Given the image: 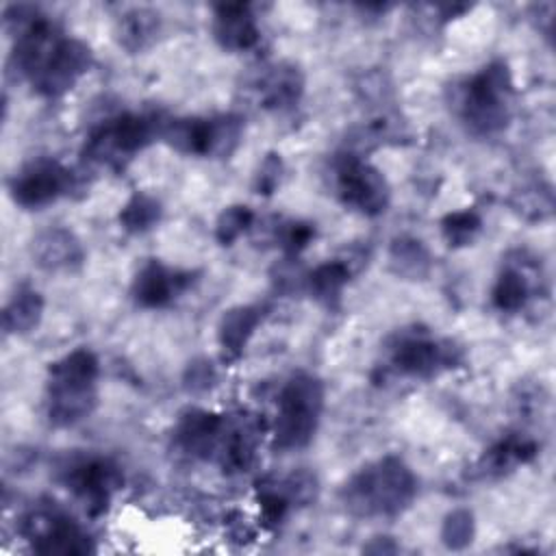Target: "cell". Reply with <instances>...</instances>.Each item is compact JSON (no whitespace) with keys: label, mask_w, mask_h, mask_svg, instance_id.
Instances as JSON below:
<instances>
[{"label":"cell","mask_w":556,"mask_h":556,"mask_svg":"<svg viewBox=\"0 0 556 556\" xmlns=\"http://www.w3.org/2000/svg\"><path fill=\"white\" fill-rule=\"evenodd\" d=\"M513 76L506 61H491L467 78L456 98V109L467 130L486 137L506 128L510 119Z\"/></svg>","instance_id":"3957f363"},{"label":"cell","mask_w":556,"mask_h":556,"mask_svg":"<svg viewBox=\"0 0 556 556\" xmlns=\"http://www.w3.org/2000/svg\"><path fill=\"white\" fill-rule=\"evenodd\" d=\"M226 432V419L213 410L187 408L174 426V443L191 458H215Z\"/></svg>","instance_id":"7c38bea8"},{"label":"cell","mask_w":556,"mask_h":556,"mask_svg":"<svg viewBox=\"0 0 556 556\" xmlns=\"http://www.w3.org/2000/svg\"><path fill=\"white\" fill-rule=\"evenodd\" d=\"M61 480L96 517L109 508L115 489L122 484V473L109 458L76 456L61 469Z\"/></svg>","instance_id":"30bf717a"},{"label":"cell","mask_w":556,"mask_h":556,"mask_svg":"<svg viewBox=\"0 0 556 556\" xmlns=\"http://www.w3.org/2000/svg\"><path fill=\"white\" fill-rule=\"evenodd\" d=\"M261 102L265 109L271 111H285L300 102L304 93V74L298 65L280 61L261 76L258 83Z\"/></svg>","instance_id":"e0dca14e"},{"label":"cell","mask_w":556,"mask_h":556,"mask_svg":"<svg viewBox=\"0 0 556 556\" xmlns=\"http://www.w3.org/2000/svg\"><path fill=\"white\" fill-rule=\"evenodd\" d=\"M476 536V519L469 508H454L441 523V541L447 549H465Z\"/></svg>","instance_id":"f1b7e54d"},{"label":"cell","mask_w":556,"mask_h":556,"mask_svg":"<svg viewBox=\"0 0 556 556\" xmlns=\"http://www.w3.org/2000/svg\"><path fill=\"white\" fill-rule=\"evenodd\" d=\"M482 228V219L473 208H463L447 213L441 219V235L450 248H465L469 245Z\"/></svg>","instance_id":"4316f807"},{"label":"cell","mask_w":556,"mask_h":556,"mask_svg":"<svg viewBox=\"0 0 556 556\" xmlns=\"http://www.w3.org/2000/svg\"><path fill=\"white\" fill-rule=\"evenodd\" d=\"M213 37L228 52H243L258 43L261 30L250 4L222 2L213 7Z\"/></svg>","instance_id":"9a60e30c"},{"label":"cell","mask_w":556,"mask_h":556,"mask_svg":"<svg viewBox=\"0 0 556 556\" xmlns=\"http://www.w3.org/2000/svg\"><path fill=\"white\" fill-rule=\"evenodd\" d=\"M289 506H291V504H289L287 495L280 491L278 482L258 486V508H261V521H263V526L276 528V526L285 519Z\"/></svg>","instance_id":"d6a6232c"},{"label":"cell","mask_w":556,"mask_h":556,"mask_svg":"<svg viewBox=\"0 0 556 556\" xmlns=\"http://www.w3.org/2000/svg\"><path fill=\"white\" fill-rule=\"evenodd\" d=\"M100 361L89 348H76L50 363L46 382V415L52 426L70 428L98 406Z\"/></svg>","instance_id":"7a4b0ae2"},{"label":"cell","mask_w":556,"mask_h":556,"mask_svg":"<svg viewBox=\"0 0 556 556\" xmlns=\"http://www.w3.org/2000/svg\"><path fill=\"white\" fill-rule=\"evenodd\" d=\"M397 549L400 547L393 543L391 536H376L369 545L363 547V552H369V554H393Z\"/></svg>","instance_id":"e575fe53"},{"label":"cell","mask_w":556,"mask_h":556,"mask_svg":"<svg viewBox=\"0 0 556 556\" xmlns=\"http://www.w3.org/2000/svg\"><path fill=\"white\" fill-rule=\"evenodd\" d=\"M254 224V213L245 204L226 206L215 222V239L219 245H232Z\"/></svg>","instance_id":"83f0119b"},{"label":"cell","mask_w":556,"mask_h":556,"mask_svg":"<svg viewBox=\"0 0 556 556\" xmlns=\"http://www.w3.org/2000/svg\"><path fill=\"white\" fill-rule=\"evenodd\" d=\"M161 217H163L161 202L150 193L135 191L122 206L117 222L126 232L141 235V232L152 230L161 222Z\"/></svg>","instance_id":"cb8c5ba5"},{"label":"cell","mask_w":556,"mask_h":556,"mask_svg":"<svg viewBox=\"0 0 556 556\" xmlns=\"http://www.w3.org/2000/svg\"><path fill=\"white\" fill-rule=\"evenodd\" d=\"M352 271L345 261H326L306 274V291L324 308L334 311L341 304L343 287L348 285Z\"/></svg>","instance_id":"d6986e66"},{"label":"cell","mask_w":556,"mask_h":556,"mask_svg":"<svg viewBox=\"0 0 556 556\" xmlns=\"http://www.w3.org/2000/svg\"><path fill=\"white\" fill-rule=\"evenodd\" d=\"M315 239V226L308 222H282L276 228V243L287 258H295Z\"/></svg>","instance_id":"4dcf8cb0"},{"label":"cell","mask_w":556,"mask_h":556,"mask_svg":"<svg viewBox=\"0 0 556 556\" xmlns=\"http://www.w3.org/2000/svg\"><path fill=\"white\" fill-rule=\"evenodd\" d=\"M528 295H530L528 278L515 267H506L497 276L493 291H491L493 306L500 311H506V313H515V311L523 308Z\"/></svg>","instance_id":"d4e9b609"},{"label":"cell","mask_w":556,"mask_h":556,"mask_svg":"<svg viewBox=\"0 0 556 556\" xmlns=\"http://www.w3.org/2000/svg\"><path fill=\"white\" fill-rule=\"evenodd\" d=\"M282 174H285L282 156L278 152H267L254 174V182H252L254 193H258L263 198L274 195L282 182Z\"/></svg>","instance_id":"1f68e13d"},{"label":"cell","mask_w":556,"mask_h":556,"mask_svg":"<svg viewBox=\"0 0 556 556\" xmlns=\"http://www.w3.org/2000/svg\"><path fill=\"white\" fill-rule=\"evenodd\" d=\"M33 261L50 274H72L85 263L80 239L67 228H48L33 239Z\"/></svg>","instance_id":"5bb4252c"},{"label":"cell","mask_w":556,"mask_h":556,"mask_svg":"<svg viewBox=\"0 0 556 556\" xmlns=\"http://www.w3.org/2000/svg\"><path fill=\"white\" fill-rule=\"evenodd\" d=\"M74 187V174L50 156H39L26 163L9 182V193L15 204L28 211L43 208L70 193Z\"/></svg>","instance_id":"9c48e42d"},{"label":"cell","mask_w":556,"mask_h":556,"mask_svg":"<svg viewBox=\"0 0 556 556\" xmlns=\"http://www.w3.org/2000/svg\"><path fill=\"white\" fill-rule=\"evenodd\" d=\"M417 495V478L400 456L358 469L341 489L343 506L356 517H397Z\"/></svg>","instance_id":"6da1fadb"},{"label":"cell","mask_w":556,"mask_h":556,"mask_svg":"<svg viewBox=\"0 0 556 556\" xmlns=\"http://www.w3.org/2000/svg\"><path fill=\"white\" fill-rule=\"evenodd\" d=\"M93 63L87 43L74 37H63L41 70L30 78L35 91L43 98H59L67 93Z\"/></svg>","instance_id":"8fae6325"},{"label":"cell","mask_w":556,"mask_h":556,"mask_svg":"<svg viewBox=\"0 0 556 556\" xmlns=\"http://www.w3.org/2000/svg\"><path fill=\"white\" fill-rule=\"evenodd\" d=\"M539 447L532 439L526 437H508L502 439L500 443H495L484 456H482V471L484 473H495L502 476L506 471H510L513 467H517L519 463H530L536 456Z\"/></svg>","instance_id":"603a6c76"},{"label":"cell","mask_w":556,"mask_h":556,"mask_svg":"<svg viewBox=\"0 0 556 556\" xmlns=\"http://www.w3.org/2000/svg\"><path fill=\"white\" fill-rule=\"evenodd\" d=\"M324 384L308 371H295L278 393V410L271 424L274 445L278 450L306 447L319 426L324 410Z\"/></svg>","instance_id":"277c9868"},{"label":"cell","mask_w":556,"mask_h":556,"mask_svg":"<svg viewBox=\"0 0 556 556\" xmlns=\"http://www.w3.org/2000/svg\"><path fill=\"white\" fill-rule=\"evenodd\" d=\"M278 486L291 506H311L319 495V480L306 467L293 469L289 476L278 480Z\"/></svg>","instance_id":"f546056e"},{"label":"cell","mask_w":556,"mask_h":556,"mask_svg":"<svg viewBox=\"0 0 556 556\" xmlns=\"http://www.w3.org/2000/svg\"><path fill=\"white\" fill-rule=\"evenodd\" d=\"M22 536L39 554L80 556L96 549L91 536L56 508H33L20 519Z\"/></svg>","instance_id":"52a82bcc"},{"label":"cell","mask_w":556,"mask_h":556,"mask_svg":"<svg viewBox=\"0 0 556 556\" xmlns=\"http://www.w3.org/2000/svg\"><path fill=\"white\" fill-rule=\"evenodd\" d=\"M263 321V308L254 304H239L219 317L217 324V343L222 348V356L228 363H235L245 352L252 334Z\"/></svg>","instance_id":"2e32d148"},{"label":"cell","mask_w":556,"mask_h":556,"mask_svg":"<svg viewBox=\"0 0 556 556\" xmlns=\"http://www.w3.org/2000/svg\"><path fill=\"white\" fill-rule=\"evenodd\" d=\"M161 139L180 154L208 156L211 117H169L161 124Z\"/></svg>","instance_id":"ac0fdd59"},{"label":"cell","mask_w":556,"mask_h":556,"mask_svg":"<svg viewBox=\"0 0 556 556\" xmlns=\"http://www.w3.org/2000/svg\"><path fill=\"white\" fill-rule=\"evenodd\" d=\"M43 298L33 287H20L4 306L2 326L7 334H28L41 324Z\"/></svg>","instance_id":"ffe728a7"},{"label":"cell","mask_w":556,"mask_h":556,"mask_svg":"<svg viewBox=\"0 0 556 556\" xmlns=\"http://www.w3.org/2000/svg\"><path fill=\"white\" fill-rule=\"evenodd\" d=\"M191 285V274L167 267L159 258L146 261L132 278L130 295L143 308H161L172 304Z\"/></svg>","instance_id":"4fadbf2b"},{"label":"cell","mask_w":556,"mask_h":556,"mask_svg":"<svg viewBox=\"0 0 556 556\" xmlns=\"http://www.w3.org/2000/svg\"><path fill=\"white\" fill-rule=\"evenodd\" d=\"M391 361L397 371L413 378H432L443 369L463 363V350L450 339H432L424 330L400 332L391 348Z\"/></svg>","instance_id":"ba28073f"},{"label":"cell","mask_w":556,"mask_h":556,"mask_svg":"<svg viewBox=\"0 0 556 556\" xmlns=\"http://www.w3.org/2000/svg\"><path fill=\"white\" fill-rule=\"evenodd\" d=\"M243 137V119L235 113H224L211 117V150L208 156L224 159L230 156Z\"/></svg>","instance_id":"484cf974"},{"label":"cell","mask_w":556,"mask_h":556,"mask_svg":"<svg viewBox=\"0 0 556 556\" xmlns=\"http://www.w3.org/2000/svg\"><path fill=\"white\" fill-rule=\"evenodd\" d=\"M334 185L341 204L354 213L376 217L389 206L391 189L384 174L352 152L337 159Z\"/></svg>","instance_id":"8992f818"},{"label":"cell","mask_w":556,"mask_h":556,"mask_svg":"<svg viewBox=\"0 0 556 556\" xmlns=\"http://www.w3.org/2000/svg\"><path fill=\"white\" fill-rule=\"evenodd\" d=\"M389 265L393 274L406 280H424L430 274V252L415 237H395L389 248Z\"/></svg>","instance_id":"7402d4cb"},{"label":"cell","mask_w":556,"mask_h":556,"mask_svg":"<svg viewBox=\"0 0 556 556\" xmlns=\"http://www.w3.org/2000/svg\"><path fill=\"white\" fill-rule=\"evenodd\" d=\"M117 41L130 54L146 50L159 35V13L146 7H135L119 15L115 24Z\"/></svg>","instance_id":"44dd1931"},{"label":"cell","mask_w":556,"mask_h":556,"mask_svg":"<svg viewBox=\"0 0 556 556\" xmlns=\"http://www.w3.org/2000/svg\"><path fill=\"white\" fill-rule=\"evenodd\" d=\"M161 124L150 115L119 113L91 130L83 156L102 165H122L161 137Z\"/></svg>","instance_id":"5b68a950"},{"label":"cell","mask_w":556,"mask_h":556,"mask_svg":"<svg viewBox=\"0 0 556 556\" xmlns=\"http://www.w3.org/2000/svg\"><path fill=\"white\" fill-rule=\"evenodd\" d=\"M215 384H217V369L208 358L200 356V358H193L187 363L185 374H182V387L187 393L200 395V393L211 391Z\"/></svg>","instance_id":"836d02e7"}]
</instances>
